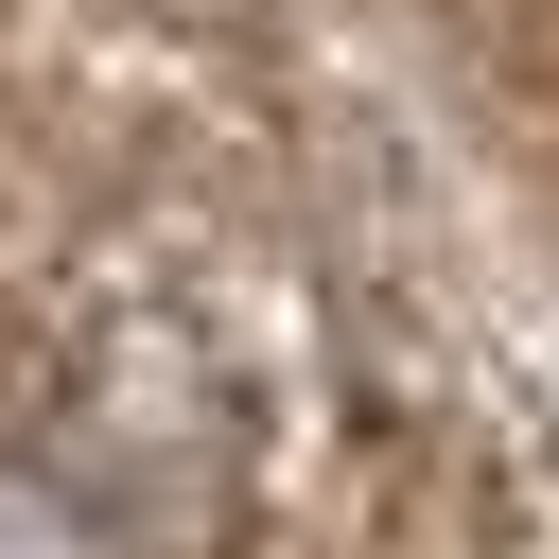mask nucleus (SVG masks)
Masks as SVG:
<instances>
[{"label": "nucleus", "mask_w": 559, "mask_h": 559, "mask_svg": "<svg viewBox=\"0 0 559 559\" xmlns=\"http://www.w3.org/2000/svg\"><path fill=\"white\" fill-rule=\"evenodd\" d=\"M0 559H105V507L52 454H0Z\"/></svg>", "instance_id": "nucleus-1"}]
</instances>
